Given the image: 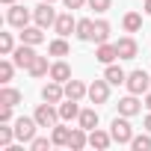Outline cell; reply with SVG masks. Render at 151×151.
I'll return each instance as SVG.
<instances>
[{
  "label": "cell",
  "instance_id": "4fadbf2b",
  "mask_svg": "<svg viewBox=\"0 0 151 151\" xmlns=\"http://www.w3.org/2000/svg\"><path fill=\"white\" fill-rule=\"evenodd\" d=\"M47 77L56 80V83H68V80H71V65L59 56L56 62H50V74H47Z\"/></svg>",
  "mask_w": 151,
  "mask_h": 151
},
{
  "label": "cell",
  "instance_id": "2e32d148",
  "mask_svg": "<svg viewBox=\"0 0 151 151\" xmlns=\"http://www.w3.org/2000/svg\"><path fill=\"white\" fill-rule=\"evenodd\" d=\"M95 59H98V62H104V65L116 62V59H119L116 42H101V45H98V50H95Z\"/></svg>",
  "mask_w": 151,
  "mask_h": 151
},
{
  "label": "cell",
  "instance_id": "30bf717a",
  "mask_svg": "<svg viewBox=\"0 0 151 151\" xmlns=\"http://www.w3.org/2000/svg\"><path fill=\"white\" fill-rule=\"evenodd\" d=\"M53 30H56V36H65V39H68L74 30H77V18L71 15V9H68V12H62V15H56Z\"/></svg>",
  "mask_w": 151,
  "mask_h": 151
},
{
  "label": "cell",
  "instance_id": "d4e9b609",
  "mask_svg": "<svg viewBox=\"0 0 151 151\" xmlns=\"http://www.w3.org/2000/svg\"><path fill=\"white\" fill-rule=\"evenodd\" d=\"M68 136H71V127H65V124H53V127H50V139H53V145L65 148V145H68Z\"/></svg>",
  "mask_w": 151,
  "mask_h": 151
},
{
  "label": "cell",
  "instance_id": "8992f818",
  "mask_svg": "<svg viewBox=\"0 0 151 151\" xmlns=\"http://www.w3.org/2000/svg\"><path fill=\"white\" fill-rule=\"evenodd\" d=\"M33 21L39 24V27H53L56 24V9H53V3H47V0H45V3H39L36 9H33Z\"/></svg>",
  "mask_w": 151,
  "mask_h": 151
},
{
  "label": "cell",
  "instance_id": "7c38bea8",
  "mask_svg": "<svg viewBox=\"0 0 151 151\" xmlns=\"http://www.w3.org/2000/svg\"><path fill=\"white\" fill-rule=\"evenodd\" d=\"M139 110H142V101H139V95H133V92H127V95L119 101V116H127V119H130V116H136Z\"/></svg>",
  "mask_w": 151,
  "mask_h": 151
},
{
  "label": "cell",
  "instance_id": "7a4b0ae2",
  "mask_svg": "<svg viewBox=\"0 0 151 151\" xmlns=\"http://www.w3.org/2000/svg\"><path fill=\"white\" fill-rule=\"evenodd\" d=\"M110 133H113V142H119V145H130V139H133V127H130L127 116H116L113 124H110Z\"/></svg>",
  "mask_w": 151,
  "mask_h": 151
},
{
  "label": "cell",
  "instance_id": "52a82bcc",
  "mask_svg": "<svg viewBox=\"0 0 151 151\" xmlns=\"http://www.w3.org/2000/svg\"><path fill=\"white\" fill-rule=\"evenodd\" d=\"M33 47H36V45H27V42H21V45L12 50V59H15V65H18V68H24V71H27V68L33 65V59L39 56Z\"/></svg>",
  "mask_w": 151,
  "mask_h": 151
},
{
  "label": "cell",
  "instance_id": "83f0119b",
  "mask_svg": "<svg viewBox=\"0 0 151 151\" xmlns=\"http://www.w3.org/2000/svg\"><path fill=\"white\" fill-rule=\"evenodd\" d=\"M110 30H113V27H110V21H104V18H101V21H95V39H92V42H95V45L110 42Z\"/></svg>",
  "mask_w": 151,
  "mask_h": 151
},
{
  "label": "cell",
  "instance_id": "f1b7e54d",
  "mask_svg": "<svg viewBox=\"0 0 151 151\" xmlns=\"http://www.w3.org/2000/svg\"><path fill=\"white\" fill-rule=\"evenodd\" d=\"M130 148H133V151H151V133H148V130H145V133H139V136L133 133Z\"/></svg>",
  "mask_w": 151,
  "mask_h": 151
},
{
  "label": "cell",
  "instance_id": "484cf974",
  "mask_svg": "<svg viewBox=\"0 0 151 151\" xmlns=\"http://www.w3.org/2000/svg\"><path fill=\"white\" fill-rule=\"evenodd\" d=\"M122 27H124V33H139V27H142V15H139V12H124Z\"/></svg>",
  "mask_w": 151,
  "mask_h": 151
},
{
  "label": "cell",
  "instance_id": "9a60e30c",
  "mask_svg": "<svg viewBox=\"0 0 151 151\" xmlns=\"http://www.w3.org/2000/svg\"><path fill=\"white\" fill-rule=\"evenodd\" d=\"M65 86V98H71V101H83L86 95H89V86L83 83V80H68V83H62Z\"/></svg>",
  "mask_w": 151,
  "mask_h": 151
},
{
  "label": "cell",
  "instance_id": "f35d334b",
  "mask_svg": "<svg viewBox=\"0 0 151 151\" xmlns=\"http://www.w3.org/2000/svg\"><path fill=\"white\" fill-rule=\"evenodd\" d=\"M145 107H148V110H151V89H148V92H145Z\"/></svg>",
  "mask_w": 151,
  "mask_h": 151
},
{
  "label": "cell",
  "instance_id": "4dcf8cb0",
  "mask_svg": "<svg viewBox=\"0 0 151 151\" xmlns=\"http://www.w3.org/2000/svg\"><path fill=\"white\" fill-rule=\"evenodd\" d=\"M12 50H15L12 33H0V53H3V56H12Z\"/></svg>",
  "mask_w": 151,
  "mask_h": 151
},
{
  "label": "cell",
  "instance_id": "5b68a950",
  "mask_svg": "<svg viewBox=\"0 0 151 151\" xmlns=\"http://www.w3.org/2000/svg\"><path fill=\"white\" fill-rule=\"evenodd\" d=\"M30 18H33V12H30L27 6H18V3H12L9 12H6V24H9V27H18V30L30 27Z\"/></svg>",
  "mask_w": 151,
  "mask_h": 151
},
{
  "label": "cell",
  "instance_id": "7402d4cb",
  "mask_svg": "<svg viewBox=\"0 0 151 151\" xmlns=\"http://www.w3.org/2000/svg\"><path fill=\"white\" fill-rule=\"evenodd\" d=\"M21 104V92L12 89L9 83H3V89H0V107H18Z\"/></svg>",
  "mask_w": 151,
  "mask_h": 151
},
{
  "label": "cell",
  "instance_id": "ba28073f",
  "mask_svg": "<svg viewBox=\"0 0 151 151\" xmlns=\"http://www.w3.org/2000/svg\"><path fill=\"white\" fill-rule=\"evenodd\" d=\"M92 104H107L110 101V80L101 77V80H92L89 83V95H86Z\"/></svg>",
  "mask_w": 151,
  "mask_h": 151
},
{
  "label": "cell",
  "instance_id": "5bb4252c",
  "mask_svg": "<svg viewBox=\"0 0 151 151\" xmlns=\"http://www.w3.org/2000/svg\"><path fill=\"white\" fill-rule=\"evenodd\" d=\"M86 145H89V130L80 127V124L71 127V136H68V145H65V148H68V151H80V148H86Z\"/></svg>",
  "mask_w": 151,
  "mask_h": 151
},
{
  "label": "cell",
  "instance_id": "8fae6325",
  "mask_svg": "<svg viewBox=\"0 0 151 151\" xmlns=\"http://www.w3.org/2000/svg\"><path fill=\"white\" fill-rule=\"evenodd\" d=\"M116 50H119V59H136L139 45H136V39H133V36H122V39L116 42Z\"/></svg>",
  "mask_w": 151,
  "mask_h": 151
},
{
  "label": "cell",
  "instance_id": "d590c367",
  "mask_svg": "<svg viewBox=\"0 0 151 151\" xmlns=\"http://www.w3.org/2000/svg\"><path fill=\"white\" fill-rule=\"evenodd\" d=\"M62 3H65V9L74 12V9H83V6H86V0H62Z\"/></svg>",
  "mask_w": 151,
  "mask_h": 151
},
{
  "label": "cell",
  "instance_id": "e575fe53",
  "mask_svg": "<svg viewBox=\"0 0 151 151\" xmlns=\"http://www.w3.org/2000/svg\"><path fill=\"white\" fill-rule=\"evenodd\" d=\"M15 116H12V107H0V124H12Z\"/></svg>",
  "mask_w": 151,
  "mask_h": 151
},
{
  "label": "cell",
  "instance_id": "277c9868",
  "mask_svg": "<svg viewBox=\"0 0 151 151\" xmlns=\"http://www.w3.org/2000/svg\"><path fill=\"white\" fill-rule=\"evenodd\" d=\"M33 116H36L39 127H53V124H59V122H62V119H59V107H56V104H47V101H45V104H39Z\"/></svg>",
  "mask_w": 151,
  "mask_h": 151
},
{
  "label": "cell",
  "instance_id": "ac0fdd59",
  "mask_svg": "<svg viewBox=\"0 0 151 151\" xmlns=\"http://www.w3.org/2000/svg\"><path fill=\"white\" fill-rule=\"evenodd\" d=\"M56 107H59V119H62V122H77V119H80V104H77V101L65 98V101L56 104Z\"/></svg>",
  "mask_w": 151,
  "mask_h": 151
},
{
  "label": "cell",
  "instance_id": "44dd1931",
  "mask_svg": "<svg viewBox=\"0 0 151 151\" xmlns=\"http://www.w3.org/2000/svg\"><path fill=\"white\" fill-rule=\"evenodd\" d=\"M98 122H101V116H98V110H95V107H86V110H80V119H77V124H80V127H86V130H95V127H98Z\"/></svg>",
  "mask_w": 151,
  "mask_h": 151
},
{
  "label": "cell",
  "instance_id": "d6986e66",
  "mask_svg": "<svg viewBox=\"0 0 151 151\" xmlns=\"http://www.w3.org/2000/svg\"><path fill=\"white\" fill-rule=\"evenodd\" d=\"M104 77L110 80V86H122V83L127 80V71H124L122 65H116V62H110V65L104 68Z\"/></svg>",
  "mask_w": 151,
  "mask_h": 151
},
{
  "label": "cell",
  "instance_id": "60d3db41",
  "mask_svg": "<svg viewBox=\"0 0 151 151\" xmlns=\"http://www.w3.org/2000/svg\"><path fill=\"white\" fill-rule=\"evenodd\" d=\"M47 3H56V0H47Z\"/></svg>",
  "mask_w": 151,
  "mask_h": 151
},
{
  "label": "cell",
  "instance_id": "ab89813d",
  "mask_svg": "<svg viewBox=\"0 0 151 151\" xmlns=\"http://www.w3.org/2000/svg\"><path fill=\"white\" fill-rule=\"evenodd\" d=\"M0 3H3V6H12V3H15V0H0Z\"/></svg>",
  "mask_w": 151,
  "mask_h": 151
},
{
  "label": "cell",
  "instance_id": "6da1fadb",
  "mask_svg": "<svg viewBox=\"0 0 151 151\" xmlns=\"http://www.w3.org/2000/svg\"><path fill=\"white\" fill-rule=\"evenodd\" d=\"M12 127H15V139H18V142H24V145H30V142L36 139L39 122H36V116H21V119H15V122H12Z\"/></svg>",
  "mask_w": 151,
  "mask_h": 151
},
{
  "label": "cell",
  "instance_id": "9c48e42d",
  "mask_svg": "<svg viewBox=\"0 0 151 151\" xmlns=\"http://www.w3.org/2000/svg\"><path fill=\"white\" fill-rule=\"evenodd\" d=\"M42 101H47V104H62V101H65V86L56 83V80H47V83L42 86Z\"/></svg>",
  "mask_w": 151,
  "mask_h": 151
},
{
  "label": "cell",
  "instance_id": "cb8c5ba5",
  "mask_svg": "<svg viewBox=\"0 0 151 151\" xmlns=\"http://www.w3.org/2000/svg\"><path fill=\"white\" fill-rule=\"evenodd\" d=\"M27 74H30V77H47V74H50V62H47V56H36L33 65L27 68Z\"/></svg>",
  "mask_w": 151,
  "mask_h": 151
},
{
  "label": "cell",
  "instance_id": "e0dca14e",
  "mask_svg": "<svg viewBox=\"0 0 151 151\" xmlns=\"http://www.w3.org/2000/svg\"><path fill=\"white\" fill-rule=\"evenodd\" d=\"M89 145H92V148H98V151H107V148L113 145V133H107V130L95 127V130H89Z\"/></svg>",
  "mask_w": 151,
  "mask_h": 151
},
{
  "label": "cell",
  "instance_id": "8d00e7d4",
  "mask_svg": "<svg viewBox=\"0 0 151 151\" xmlns=\"http://www.w3.org/2000/svg\"><path fill=\"white\" fill-rule=\"evenodd\" d=\"M142 127H145V130L151 133V110H148V116H145V122H142Z\"/></svg>",
  "mask_w": 151,
  "mask_h": 151
},
{
  "label": "cell",
  "instance_id": "3957f363",
  "mask_svg": "<svg viewBox=\"0 0 151 151\" xmlns=\"http://www.w3.org/2000/svg\"><path fill=\"white\" fill-rule=\"evenodd\" d=\"M124 86H127V92H133V95H145V92L151 89V74H148V71H142V68H136V71H130V74H127Z\"/></svg>",
  "mask_w": 151,
  "mask_h": 151
},
{
  "label": "cell",
  "instance_id": "1f68e13d",
  "mask_svg": "<svg viewBox=\"0 0 151 151\" xmlns=\"http://www.w3.org/2000/svg\"><path fill=\"white\" fill-rule=\"evenodd\" d=\"M86 6H89L92 12L104 15V12H110V6H113V0H86Z\"/></svg>",
  "mask_w": 151,
  "mask_h": 151
},
{
  "label": "cell",
  "instance_id": "74e56055",
  "mask_svg": "<svg viewBox=\"0 0 151 151\" xmlns=\"http://www.w3.org/2000/svg\"><path fill=\"white\" fill-rule=\"evenodd\" d=\"M142 9H145V15H151V0H145V3H142Z\"/></svg>",
  "mask_w": 151,
  "mask_h": 151
},
{
  "label": "cell",
  "instance_id": "4316f807",
  "mask_svg": "<svg viewBox=\"0 0 151 151\" xmlns=\"http://www.w3.org/2000/svg\"><path fill=\"white\" fill-rule=\"evenodd\" d=\"M68 50H71V47H68L65 36H56V39L47 45V53H50V56H68Z\"/></svg>",
  "mask_w": 151,
  "mask_h": 151
},
{
  "label": "cell",
  "instance_id": "603a6c76",
  "mask_svg": "<svg viewBox=\"0 0 151 151\" xmlns=\"http://www.w3.org/2000/svg\"><path fill=\"white\" fill-rule=\"evenodd\" d=\"M21 42H27V45H42L45 42V27H24L21 30Z\"/></svg>",
  "mask_w": 151,
  "mask_h": 151
},
{
  "label": "cell",
  "instance_id": "d6a6232c",
  "mask_svg": "<svg viewBox=\"0 0 151 151\" xmlns=\"http://www.w3.org/2000/svg\"><path fill=\"white\" fill-rule=\"evenodd\" d=\"M12 139H15V127H9V124H0V148L12 145Z\"/></svg>",
  "mask_w": 151,
  "mask_h": 151
},
{
  "label": "cell",
  "instance_id": "836d02e7",
  "mask_svg": "<svg viewBox=\"0 0 151 151\" xmlns=\"http://www.w3.org/2000/svg\"><path fill=\"white\" fill-rule=\"evenodd\" d=\"M47 148H53V139H47V136H36L30 142V151H47Z\"/></svg>",
  "mask_w": 151,
  "mask_h": 151
},
{
  "label": "cell",
  "instance_id": "f546056e",
  "mask_svg": "<svg viewBox=\"0 0 151 151\" xmlns=\"http://www.w3.org/2000/svg\"><path fill=\"white\" fill-rule=\"evenodd\" d=\"M15 59H0V83H9L12 74H15Z\"/></svg>",
  "mask_w": 151,
  "mask_h": 151
},
{
  "label": "cell",
  "instance_id": "ffe728a7",
  "mask_svg": "<svg viewBox=\"0 0 151 151\" xmlns=\"http://www.w3.org/2000/svg\"><path fill=\"white\" fill-rule=\"evenodd\" d=\"M74 36H77L80 42H92V39H95V21H92V18H80Z\"/></svg>",
  "mask_w": 151,
  "mask_h": 151
}]
</instances>
